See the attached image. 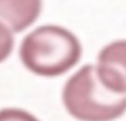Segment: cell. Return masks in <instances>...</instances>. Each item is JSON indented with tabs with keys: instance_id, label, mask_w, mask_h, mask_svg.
<instances>
[{
	"instance_id": "obj_1",
	"label": "cell",
	"mask_w": 126,
	"mask_h": 121,
	"mask_svg": "<svg viewBox=\"0 0 126 121\" xmlns=\"http://www.w3.org/2000/svg\"><path fill=\"white\" fill-rule=\"evenodd\" d=\"M83 55L79 39L69 29L58 24H43L22 39L20 61L31 73L55 78L78 64Z\"/></svg>"
},
{
	"instance_id": "obj_2",
	"label": "cell",
	"mask_w": 126,
	"mask_h": 121,
	"mask_svg": "<svg viewBox=\"0 0 126 121\" xmlns=\"http://www.w3.org/2000/svg\"><path fill=\"white\" fill-rule=\"evenodd\" d=\"M62 98L67 112L78 121H114L126 113V95L105 85L95 64H85L71 74Z\"/></svg>"
},
{
	"instance_id": "obj_3",
	"label": "cell",
	"mask_w": 126,
	"mask_h": 121,
	"mask_svg": "<svg viewBox=\"0 0 126 121\" xmlns=\"http://www.w3.org/2000/svg\"><path fill=\"white\" fill-rule=\"evenodd\" d=\"M95 66L105 85L126 95V39L115 40L104 46L97 56Z\"/></svg>"
},
{
	"instance_id": "obj_4",
	"label": "cell",
	"mask_w": 126,
	"mask_h": 121,
	"mask_svg": "<svg viewBox=\"0 0 126 121\" xmlns=\"http://www.w3.org/2000/svg\"><path fill=\"white\" fill-rule=\"evenodd\" d=\"M43 10V0H0V22L14 33L30 28Z\"/></svg>"
},
{
	"instance_id": "obj_5",
	"label": "cell",
	"mask_w": 126,
	"mask_h": 121,
	"mask_svg": "<svg viewBox=\"0 0 126 121\" xmlns=\"http://www.w3.org/2000/svg\"><path fill=\"white\" fill-rule=\"evenodd\" d=\"M15 33L6 24L0 22V63L9 58L15 47Z\"/></svg>"
},
{
	"instance_id": "obj_6",
	"label": "cell",
	"mask_w": 126,
	"mask_h": 121,
	"mask_svg": "<svg viewBox=\"0 0 126 121\" xmlns=\"http://www.w3.org/2000/svg\"><path fill=\"white\" fill-rule=\"evenodd\" d=\"M0 121H40L36 116L19 108H3L0 110Z\"/></svg>"
}]
</instances>
